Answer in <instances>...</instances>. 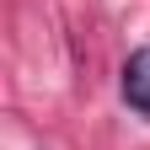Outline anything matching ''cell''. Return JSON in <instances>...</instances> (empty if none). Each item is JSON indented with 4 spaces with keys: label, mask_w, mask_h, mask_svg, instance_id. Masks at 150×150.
Instances as JSON below:
<instances>
[{
    "label": "cell",
    "mask_w": 150,
    "mask_h": 150,
    "mask_svg": "<svg viewBox=\"0 0 150 150\" xmlns=\"http://www.w3.org/2000/svg\"><path fill=\"white\" fill-rule=\"evenodd\" d=\"M123 102L150 118V48L129 54V64H123Z\"/></svg>",
    "instance_id": "obj_1"
}]
</instances>
